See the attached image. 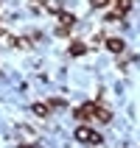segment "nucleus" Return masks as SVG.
<instances>
[{
	"label": "nucleus",
	"mask_w": 140,
	"mask_h": 148,
	"mask_svg": "<svg viewBox=\"0 0 140 148\" xmlns=\"http://www.w3.org/2000/svg\"><path fill=\"white\" fill-rule=\"evenodd\" d=\"M92 109H95V103H81V106L76 109V117H79V120H90Z\"/></svg>",
	"instance_id": "nucleus-3"
},
{
	"label": "nucleus",
	"mask_w": 140,
	"mask_h": 148,
	"mask_svg": "<svg viewBox=\"0 0 140 148\" xmlns=\"http://www.w3.org/2000/svg\"><path fill=\"white\" fill-rule=\"evenodd\" d=\"M129 8H132V0H115V11L118 14H126Z\"/></svg>",
	"instance_id": "nucleus-6"
},
{
	"label": "nucleus",
	"mask_w": 140,
	"mask_h": 148,
	"mask_svg": "<svg viewBox=\"0 0 140 148\" xmlns=\"http://www.w3.org/2000/svg\"><path fill=\"white\" fill-rule=\"evenodd\" d=\"M39 3H42V0H39Z\"/></svg>",
	"instance_id": "nucleus-12"
},
{
	"label": "nucleus",
	"mask_w": 140,
	"mask_h": 148,
	"mask_svg": "<svg viewBox=\"0 0 140 148\" xmlns=\"http://www.w3.org/2000/svg\"><path fill=\"white\" fill-rule=\"evenodd\" d=\"M48 106H56V109H59V106H65V101H62V98H53V101L48 103Z\"/></svg>",
	"instance_id": "nucleus-10"
},
{
	"label": "nucleus",
	"mask_w": 140,
	"mask_h": 148,
	"mask_svg": "<svg viewBox=\"0 0 140 148\" xmlns=\"http://www.w3.org/2000/svg\"><path fill=\"white\" fill-rule=\"evenodd\" d=\"M20 148H34V145H20Z\"/></svg>",
	"instance_id": "nucleus-11"
},
{
	"label": "nucleus",
	"mask_w": 140,
	"mask_h": 148,
	"mask_svg": "<svg viewBox=\"0 0 140 148\" xmlns=\"http://www.w3.org/2000/svg\"><path fill=\"white\" fill-rule=\"evenodd\" d=\"M107 48L112 50V53H121V50H123V39H118V36H112V39H107Z\"/></svg>",
	"instance_id": "nucleus-4"
},
{
	"label": "nucleus",
	"mask_w": 140,
	"mask_h": 148,
	"mask_svg": "<svg viewBox=\"0 0 140 148\" xmlns=\"http://www.w3.org/2000/svg\"><path fill=\"white\" fill-rule=\"evenodd\" d=\"M59 23H62V28H70V25L76 23V17L67 14V11H62V14H59Z\"/></svg>",
	"instance_id": "nucleus-7"
},
{
	"label": "nucleus",
	"mask_w": 140,
	"mask_h": 148,
	"mask_svg": "<svg viewBox=\"0 0 140 148\" xmlns=\"http://www.w3.org/2000/svg\"><path fill=\"white\" fill-rule=\"evenodd\" d=\"M92 117H95V120H101V123H109V109L107 106H101V103H95V109H92Z\"/></svg>",
	"instance_id": "nucleus-2"
},
{
	"label": "nucleus",
	"mask_w": 140,
	"mask_h": 148,
	"mask_svg": "<svg viewBox=\"0 0 140 148\" xmlns=\"http://www.w3.org/2000/svg\"><path fill=\"white\" fill-rule=\"evenodd\" d=\"M81 53H87V45L84 42H73L70 45V56H81Z\"/></svg>",
	"instance_id": "nucleus-5"
},
{
	"label": "nucleus",
	"mask_w": 140,
	"mask_h": 148,
	"mask_svg": "<svg viewBox=\"0 0 140 148\" xmlns=\"http://www.w3.org/2000/svg\"><path fill=\"white\" fill-rule=\"evenodd\" d=\"M76 140H79V143H92V145H98L104 137H101V134H95V132H90L87 126H81V129L76 132Z\"/></svg>",
	"instance_id": "nucleus-1"
},
{
	"label": "nucleus",
	"mask_w": 140,
	"mask_h": 148,
	"mask_svg": "<svg viewBox=\"0 0 140 148\" xmlns=\"http://www.w3.org/2000/svg\"><path fill=\"white\" fill-rule=\"evenodd\" d=\"M112 0H92V8H104V6H109Z\"/></svg>",
	"instance_id": "nucleus-9"
},
{
	"label": "nucleus",
	"mask_w": 140,
	"mask_h": 148,
	"mask_svg": "<svg viewBox=\"0 0 140 148\" xmlns=\"http://www.w3.org/2000/svg\"><path fill=\"white\" fill-rule=\"evenodd\" d=\"M34 112L45 117V115H48V112H50V109H48V103H34Z\"/></svg>",
	"instance_id": "nucleus-8"
}]
</instances>
